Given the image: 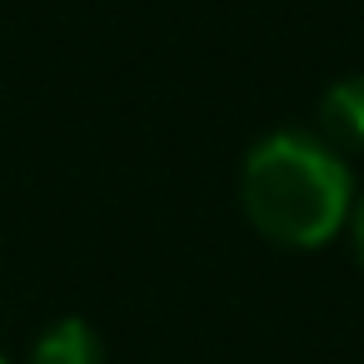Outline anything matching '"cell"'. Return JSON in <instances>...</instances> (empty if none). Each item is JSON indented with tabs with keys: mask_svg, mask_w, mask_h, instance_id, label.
Segmentation results:
<instances>
[{
	"mask_svg": "<svg viewBox=\"0 0 364 364\" xmlns=\"http://www.w3.org/2000/svg\"><path fill=\"white\" fill-rule=\"evenodd\" d=\"M240 195L259 235L289 250H314L344 225L354 185L349 165L324 140L304 130H274L250 150Z\"/></svg>",
	"mask_w": 364,
	"mask_h": 364,
	"instance_id": "obj_1",
	"label": "cell"
},
{
	"mask_svg": "<svg viewBox=\"0 0 364 364\" xmlns=\"http://www.w3.org/2000/svg\"><path fill=\"white\" fill-rule=\"evenodd\" d=\"M319 120H324V130H329L334 145L364 150V75L329 85V95L319 100Z\"/></svg>",
	"mask_w": 364,
	"mask_h": 364,
	"instance_id": "obj_2",
	"label": "cell"
},
{
	"mask_svg": "<svg viewBox=\"0 0 364 364\" xmlns=\"http://www.w3.org/2000/svg\"><path fill=\"white\" fill-rule=\"evenodd\" d=\"M31 364H100V339H95L90 324L60 319V324H50V329L36 339Z\"/></svg>",
	"mask_w": 364,
	"mask_h": 364,
	"instance_id": "obj_3",
	"label": "cell"
},
{
	"mask_svg": "<svg viewBox=\"0 0 364 364\" xmlns=\"http://www.w3.org/2000/svg\"><path fill=\"white\" fill-rule=\"evenodd\" d=\"M354 240H359V255H364V205H359V215H354Z\"/></svg>",
	"mask_w": 364,
	"mask_h": 364,
	"instance_id": "obj_4",
	"label": "cell"
},
{
	"mask_svg": "<svg viewBox=\"0 0 364 364\" xmlns=\"http://www.w3.org/2000/svg\"><path fill=\"white\" fill-rule=\"evenodd\" d=\"M0 364H6V359H0Z\"/></svg>",
	"mask_w": 364,
	"mask_h": 364,
	"instance_id": "obj_5",
	"label": "cell"
}]
</instances>
